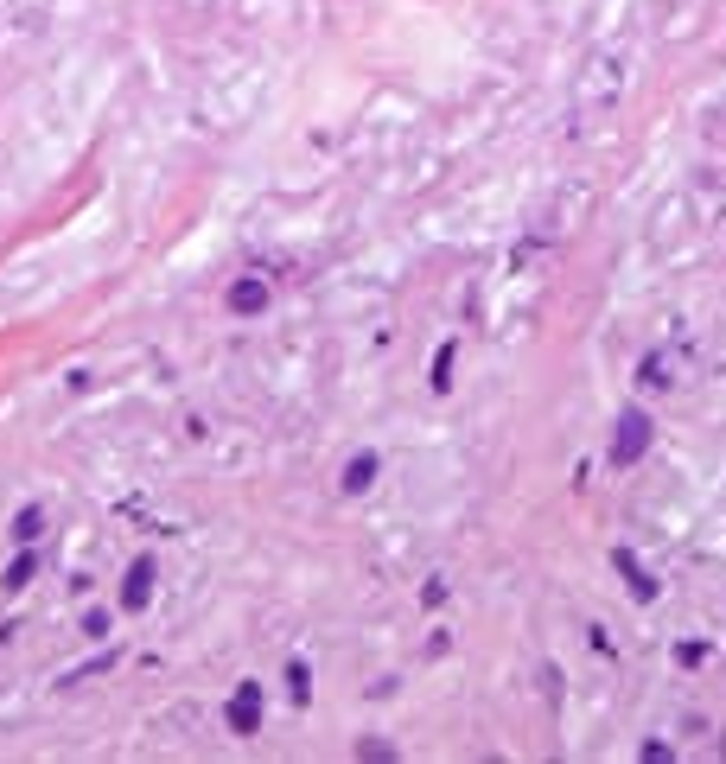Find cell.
<instances>
[{
  "mask_svg": "<svg viewBox=\"0 0 726 764\" xmlns=\"http://www.w3.org/2000/svg\"><path fill=\"white\" fill-rule=\"evenodd\" d=\"M153 599V554H141V561L128 567V580H121V612H147Z\"/></svg>",
  "mask_w": 726,
  "mask_h": 764,
  "instance_id": "3957f363",
  "label": "cell"
},
{
  "mask_svg": "<svg viewBox=\"0 0 726 764\" xmlns=\"http://www.w3.org/2000/svg\"><path fill=\"white\" fill-rule=\"evenodd\" d=\"M612 561H618V573H625V580H631V593H637V599H650V593H656V580H650V573H644V567H637V561H631V554H625V548H618V554H612Z\"/></svg>",
  "mask_w": 726,
  "mask_h": 764,
  "instance_id": "52a82bcc",
  "label": "cell"
},
{
  "mask_svg": "<svg viewBox=\"0 0 726 764\" xmlns=\"http://www.w3.org/2000/svg\"><path fill=\"white\" fill-rule=\"evenodd\" d=\"M223 720H230L236 739H255V733H262V682H242V688L230 694V707H223Z\"/></svg>",
  "mask_w": 726,
  "mask_h": 764,
  "instance_id": "6da1fadb",
  "label": "cell"
},
{
  "mask_svg": "<svg viewBox=\"0 0 726 764\" xmlns=\"http://www.w3.org/2000/svg\"><path fill=\"white\" fill-rule=\"evenodd\" d=\"M262 306H268V281H255V274H249V281H236V287H230V312H242V319H255Z\"/></svg>",
  "mask_w": 726,
  "mask_h": 764,
  "instance_id": "277c9868",
  "label": "cell"
},
{
  "mask_svg": "<svg viewBox=\"0 0 726 764\" xmlns=\"http://www.w3.org/2000/svg\"><path fill=\"white\" fill-rule=\"evenodd\" d=\"M287 694L293 701H313V669L306 663H287Z\"/></svg>",
  "mask_w": 726,
  "mask_h": 764,
  "instance_id": "9c48e42d",
  "label": "cell"
},
{
  "mask_svg": "<svg viewBox=\"0 0 726 764\" xmlns=\"http://www.w3.org/2000/svg\"><path fill=\"white\" fill-rule=\"evenodd\" d=\"M32 573H39V561H32V548H26V554H13V567L0 573V586H7V593H20V586L32 580Z\"/></svg>",
  "mask_w": 726,
  "mask_h": 764,
  "instance_id": "ba28073f",
  "label": "cell"
},
{
  "mask_svg": "<svg viewBox=\"0 0 726 764\" xmlns=\"http://www.w3.org/2000/svg\"><path fill=\"white\" fill-rule=\"evenodd\" d=\"M644 446H650V421H644V414H618V440H612V459L618 465H637V453H644Z\"/></svg>",
  "mask_w": 726,
  "mask_h": 764,
  "instance_id": "7a4b0ae2",
  "label": "cell"
},
{
  "mask_svg": "<svg viewBox=\"0 0 726 764\" xmlns=\"http://www.w3.org/2000/svg\"><path fill=\"white\" fill-rule=\"evenodd\" d=\"M376 472H383V459H376V453H357L351 465H344V491H370Z\"/></svg>",
  "mask_w": 726,
  "mask_h": 764,
  "instance_id": "5b68a950",
  "label": "cell"
},
{
  "mask_svg": "<svg viewBox=\"0 0 726 764\" xmlns=\"http://www.w3.org/2000/svg\"><path fill=\"white\" fill-rule=\"evenodd\" d=\"M83 637H109V612H90V618H83Z\"/></svg>",
  "mask_w": 726,
  "mask_h": 764,
  "instance_id": "8fae6325",
  "label": "cell"
},
{
  "mask_svg": "<svg viewBox=\"0 0 726 764\" xmlns=\"http://www.w3.org/2000/svg\"><path fill=\"white\" fill-rule=\"evenodd\" d=\"M446 382H453V344L434 357V389H446Z\"/></svg>",
  "mask_w": 726,
  "mask_h": 764,
  "instance_id": "30bf717a",
  "label": "cell"
},
{
  "mask_svg": "<svg viewBox=\"0 0 726 764\" xmlns=\"http://www.w3.org/2000/svg\"><path fill=\"white\" fill-rule=\"evenodd\" d=\"M39 529H45V510H39V503H26V510L13 516V542L32 548V542H39Z\"/></svg>",
  "mask_w": 726,
  "mask_h": 764,
  "instance_id": "8992f818",
  "label": "cell"
}]
</instances>
